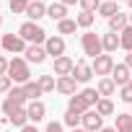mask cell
Wrapping results in <instances>:
<instances>
[{
  "instance_id": "39",
  "label": "cell",
  "mask_w": 132,
  "mask_h": 132,
  "mask_svg": "<svg viewBox=\"0 0 132 132\" xmlns=\"http://www.w3.org/2000/svg\"><path fill=\"white\" fill-rule=\"evenodd\" d=\"M21 132H39V129H36V127H31V124H26V127H23Z\"/></svg>"
},
{
  "instance_id": "8",
  "label": "cell",
  "mask_w": 132,
  "mask_h": 132,
  "mask_svg": "<svg viewBox=\"0 0 132 132\" xmlns=\"http://www.w3.org/2000/svg\"><path fill=\"white\" fill-rule=\"evenodd\" d=\"M73 78H75L78 83H88V80L93 78V68H91L88 62L78 60V62H75V68H73Z\"/></svg>"
},
{
  "instance_id": "23",
  "label": "cell",
  "mask_w": 132,
  "mask_h": 132,
  "mask_svg": "<svg viewBox=\"0 0 132 132\" xmlns=\"http://www.w3.org/2000/svg\"><path fill=\"white\" fill-rule=\"evenodd\" d=\"M117 132H132V114H117Z\"/></svg>"
},
{
  "instance_id": "47",
  "label": "cell",
  "mask_w": 132,
  "mask_h": 132,
  "mask_svg": "<svg viewBox=\"0 0 132 132\" xmlns=\"http://www.w3.org/2000/svg\"><path fill=\"white\" fill-rule=\"evenodd\" d=\"M129 88H132V80H129Z\"/></svg>"
},
{
  "instance_id": "20",
  "label": "cell",
  "mask_w": 132,
  "mask_h": 132,
  "mask_svg": "<svg viewBox=\"0 0 132 132\" xmlns=\"http://www.w3.org/2000/svg\"><path fill=\"white\" fill-rule=\"evenodd\" d=\"M47 16H49L52 21L60 23V21H65V16H68V8H65L62 3H52V5L47 8Z\"/></svg>"
},
{
  "instance_id": "45",
  "label": "cell",
  "mask_w": 132,
  "mask_h": 132,
  "mask_svg": "<svg viewBox=\"0 0 132 132\" xmlns=\"http://www.w3.org/2000/svg\"><path fill=\"white\" fill-rule=\"evenodd\" d=\"M0 26H3V18H0Z\"/></svg>"
},
{
  "instance_id": "32",
  "label": "cell",
  "mask_w": 132,
  "mask_h": 132,
  "mask_svg": "<svg viewBox=\"0 0 132 132\" xmlns=\"http://www.w3.org/2000/svg\"><path fill=\"white\" fill-rule=\"evenodd\" d=\"M65 124H68V127H73V129H78V127H80V114L65 111Z\"/></svg>"
},
{
  "instance_id": "35",
  "label": "cell",
  "mask_w": 132,
  "mask_h": 132,
  "mask_svg": "<svg viewBox=\"0 0 132 132\" xmlns=\"http://www.w3.org/2000/svg\"><path fill=\"white\" fill-rule=\"evenodd\" d=\"M119 98H122V101H127V104H132V88H129V86H124V88H122V93H119Z\"/></svg>"
},
{
  "instance_id": "43",
  "label": "cell",
  "mask_w": 132,
  "mask_h": 132,
  "mask_svg": "<svg viewBox=\"0 0 132 132\" xmlns=\"http://www.w3.org/2000/svg\"><path fill=\"white\" fill-rule=\"evenodd\" d=\"M127 5H129V8H132V0H127Z\"/></svg>"
},
{
  "instance_id": "38",
  "label": "cell",
  "mask_w": 132,
  "mask_h": 132,
  "mask_svg": "<svg viewBox=\"0 0 132 132\" xmlns=\"http://www.w3.org/2000/svg\"><path fill=\"white\" fill-rule=\"evenodd\" d=\"M124 65H127V68H129V70H132V52H129V54H127V60H124Z\"/></svg>"
},
{
  "instance_id": "33",
  "label": "cell",
  "mask_w": 132,
  "mask_h": 132,
  "mask_svg": "<svg viewBox=\"0 0 132 132\" xmlns=\"http://www.w3.org/2000/svg\"><path fill=\"white\" fill-rule=\"evenodd\" d=\"M98 5H101V0H80V8H83V11H88V13L98 11Z\"/></svg>"
},
{
  "instance_id": "5",
  "label": "cell",
  "mask_w": 132,
  "mask_h": 132,
  "mask_svg": "<svg viewBox=\"0 0 132 132\" xmlns=\"http://www.w3.org/2000/svg\"><path fill=\"white\" fill-rule=\"evenodd\" d=\"M0 42H3V49L5 52H16V54L18 52H26V39L21 34H5Z\"/></svg>"
},
{
  "instance_id": "21",
  "label": "cell",
  "mask_w": 132,
  "mask_h": 132,
  "mask_svg": "<svg viewBox=\"0 0 132 132\" xmlns=\"http://www.w3.org/2000/svg\"><path fill=\"white\" fill-rule=\"evenodd\" d=\"M117 13H119L117 0H104V3L98 5V16H104V18H111V16H117Z\"/></svg>"
},
{
  "instance_id": "30",
  "label": "cell",
  "mask_w": 132,
  "mask_h": 132,
  "mask_svg": "<svg viewBox=\"0 0 132 132\" xmlns=\"http://www.w3.org/2000/svg\"><path fill=\"white\" fill-rule=\"evenodd\" d=\"M80 96L88 101V106H96V104H98V98H101L96 88H83V91H80Z\"/></svg>"
},
{
  "instance_id": "26",
  "label": "cell",
  "mask_w": 132,
  "mask_h": 132,
  "mask_svg": "<svg viewBox=\"0 0 132 132\" xmlns=\"http://www.w3.org/2000/svg\"><path fill=\"white\" fill-rule=\"evenodd\" d=\"M75 21H78V26H80V29H91V26H93V21H96V16H93V13H88V11H80Z\"/></svg>"
},
{
  "instance_id": "11",
  "label": "cell",
  "mask_w": 132,
  "mask_h": 132,
  "mask_svg": "<svg viewBox=\"0 0 132 132\" xmlns=\"http://www.w3.org/2000/svg\"><path fill=\"white\" fill-rule=\"evenodd\" d=\"M111 80H114L119 88L129 86V80H132V75H129V68H127V65H114V70H111Z\"/></svg>"
},
{
  "instance_id": "28",
  "label": "cell",
  "mask_w": 132,
  "mask_h": 132,
  "mask_svg": "<svg viewBox=\"0 0 132 132\" xmlns=\"http://www.w3.org/2000/svg\"><path fill=\"white\" fill-rule=\"evenodd\" d=\"M119 44H122V49L132 52V26H127V29L119 34Z\"/></svg>"
},
{
  "instance_id": "34",
  "label": "cell",
  "mask_w": 132,
  "mask_h": 132,
  "mask_svg": "<svg viewBox=\"0 0 132 132\" xmlns=\"http://www.w3.org/2000/svg\"><path fill=\"white\" fill-rule=\"evenodd\" d=\"M11 83H13V80H11L8 75H0V93H8V91H11Z\"/></svg>"
},
{
  "instance_id": "2",
  "label": "cell",
  "mask_w": 132,
  "mask_h": 132,
  "mask_svg": "<svg viewBox=\"0 0 132 132\" xmlns=\"http://www.w3.org/2000/svg\"><path fill=\"white\" fill-rule=\"evenodd\" d=\"M26 91L23 88H13L8 96H5V101H3V114L5 117H11L13 111H18V109H26Z\"/></svg>"
},
{
  "instance_id": "29",
  "label": "cell",
  "mask_w": 132,
  "mask_h": 132,
  "mask_svg": "<svg viewBox=\"0 0 132 132\" xmlns=\"http://www.w3.org/2000/svg\"><path fill=\"white\" fill-rule=\"evenodd\" d=\"M75 29H78V21H70V18H65V21L57 23V31L60 34H75Z\"/></svg>"
},
{
  "instance_id": "13",
  "label": "cell",
  "mask_w": 132,
  "mask_h": 132,
  "mask_svg": "<svg viewBox=\"0 0 132 132\" xmlns=\"http://www.w3.org/2000/svg\"><path fill=\"white\" fill-rule=\"evenodd\" d=\"M26 60L29 62H34V65H42L44 60H47V49L44 47H39V44H31V47H26Z\"/></svg>"
},
{
  "instance_id": "7",
  "label": "cell",
  "mask_w": 132,
  "mask_h": 132,
  "mask_svg": "<svg viewBox=\"0 0 132 132\" xmlns=\"http://www.w3.org/2000/svg\"><path fill=\"white\" fill-rule=\"evenodd\" d=\"M101 122H104V117L96 111V109H88L83 117H80V124H83V129H88V132H96V129H104L101 127Z\"/></svg>"
},
{
  "instance_id": "36",
  "label": "cell",
  "mask_w": 132,
  "mask_h": 132,
  "mask_svg": "<svg viewBox=\"0 0 132 132\" xmlns=\"http://www.w3.org/2000/svg\"><path fill=\"white\" fill-rule=\"evenodd\" d=\"M8 65H11V60H5L0 54V75H8Z\"/></svg>"
},
{
  "instance_id": "1",
  "label": "cell",
  "mask_w": 132,
  "mask_h": 132,
  "mask_svg": "<svg viewBox=\"0 0 132 132\" xmlns=\"http://www.w3.org/2000/svg\"><path fill=\"white\" fill-rule=\"evenodd\" d=\"M8 78L13 80V83H29L31 80V70H29V62L26 60H21V57H13L11 60V65H8Z\"/></svg>"
},
{
  "instance_id": "40",
  "label": "cell",
  "mask_w": 132,
  "mask_h": 132,
  "mask_svg": "<svg viewBox=\"0 0 132 132\" xmlns=\"http://www.w3.org/2000/svg\"><path fill=\"white\" fill-rule=\"evenodd\" d=\"M62 5H73V3H80V0H60Z\"/></svg>"
},
{
  "instance_id": "44",
  "label": "cell",
  "mask_w": 132,
  "mask_h": 132,
  "mask_svg": "<svg viewBox=\"0 0 132 132\" xmlns=\"http://www.w3.org/2000/svg\"><path fill=\"white\" fill-rule=\"evenodd\" d=\"M129 26H132V13H129Z\"/></svg>"
},
{
  "instance_id": "15",
  "label": "cell",
  "mask_w": 132,
  "mask_h": 132,
  "mask_svg": "<svg viewBox=\"0 0 132 132\" xmlns=\"http://www.w3.org/2000/svg\"><path fill=\"white\" fill-rule=\"evenodd\" d=\"M127 26H129V16H127V13H117V16L109 18V29H111L114 34H122Z\"/></svg>"
},
{
  "instance_id": "3",
  "label": "cell",
  "mask_w": 132,
  "mask_h": 132,
  "mask_svg": "<svg viewBox=\"0 0 132 132\" xmlns=\"http://www.w3.org/2000/svg\"><path fill=\"white\" fill-rule=\"evenodd\" d=\"M18 34H21L26 42H31V44H44V42H47V31H44L39 23H34V21H26V23H21Z\"/></svg>"
},
{
  "instance_id": "19",
  "label": "cell",
  "mask_w": 132,
  "mask_h": 132,
  "mask_svg": "<svg viewBox=\"0 0 132 132\" xmlns=\"http://www.w3.org/2000/svg\"><path fill=\"white\" fill-rule=\"evenodd\" d=\"M96 91H98V96H101V98H109V96L117 91V83H114L111 78H101V80H98V86H96Z\"/></svg>"
},
{
  "instance_id": "6",
  "label": "cell",
  "mask_w": 132,
  "mask_h": 132,
  "mask_svg": "<svg viewBox=\"0 0 132 132\" xmlns=\"http://www.w3.org/2000/svg\"><path fill=\"white\" fill-rule=\"evenodd\" d=\"M93 75H111V70H114V60H111V54H98L96 60H93Z\"/></svg>"
},
{
  "instance_id": "24",
  "label": "cell",
  "mask_w": 132,
  "mask_h": 132,
  "mask_svg": "<svg viewBox=\"0 0 132 132\" xmlns=\"http://www.w3.org/2000/svg\"><path fill=\"white\" fill-rule=\"evenodd\" d=\"M23 91H26V98H31V101H39V96L44 93V91L39 88V83H34V80H29V83L23 86Z\"/></svg>"
},
{
  "instance_id": "4",
  "label": "cell",
  "mask_w": 132,
  "mask_h": 132,
  "mask_svg": "<svg viewBox=\"0 0 132 132\" xmlns=\"http://www.w3.org/2000/svg\"><path fill=\"white\" fill-rule=\"evenodd\" d=\"M80 47H83V52L88 54V57H98V54H104V44H101V36H96L93 31H88V34H83L80 36Z\"/></svg>"
},
{
  "instance_id": "37",
  "label": "cell",
  "mask_w": 132,
  "mask_h": 132,
  "mask_svg": "<svg viewBox=\"0 0 132 132\" xmlns=\"http://www.w3.org/2000/svg\"><path fill=\"white\" fill-rule=\"evenodd\" d=\"M44 132H65V129H62V124H60V122H49Z\"/></svg>"
},
{
  "instance_id": "27",
  "label": "cell",
  "mask_w": 132,
  "mask_h": 132,
  "mask_svg": "<svg viewBox=\"0 0 132 132\" xmlns=\"http://www.w3.org/2000/svg\"><path fill=\"white\" fill-rule=\"evenodd\" d=\"M36 83H39V88H42L44 93H47V91H54V88H57V80H54L52 75H39V80H36Z\"/></svg>"
},
{
  "instance_id": "9",
  "label": "cell",
  "mask_w": 132,
  "mask_h": 132,
  "mask_svg": "<svg viewBox=\"0 0 132 132\" xmlns=\"http://www.w3.org/2000/svg\"><path fill=\"white\" fill-rule=\"evenodd\" d=\"M44 49H47V54H52V57L57 60V57L65 54V39H62V36H49V39L44 42Z\"/></svg>"
},
{
  "instance_id": "16",
  "label": "cell",
  "mask_w": 132,
  "mask_h": 132,
  "mask_svg": "<svg viewBox=\"0 0 132 132\" xmlns=\"http://www.w3.org/2000/svg\"><path fill=\"white\" fill-rule=\"evenodd\" d=\"M26 111H29V119L36 124V122H42V119H44V114H47V106H44L42 101H31V104L26 106Z\"/></svg>"
},
{
  "instance_id": "10",
  "label": "cell",
  "mask_w": 132,
  "mask_h": 132,
  "mask_svg": "<svg viewBox=\"0 0 132 132\" xmlns=\"http://www.w3.org/2000/svg\"><path fill=\"white\" fill-rule=\"evenodd\" d=\"M73 68H75V62H73L68 54H62V57H57V60H54V75H60V78L73 75Z\"/></svg>"
},
{
  "instance_id": "51",
  "label": "cell",
  "mask_w": 132,
  "mask_h": 132,
  "mask_svg": "<svg viewBox=\"0 0 132 132\" xmlns=\"http://www.w3.org/2000/svg\"><path fill=\"white\" fill-rule=\"evenodd\" d=\"M0 132H3V129H0Z\"/></svg>"
},
{
  "instance_id": "14",
  "label": "cell",
  "mask_w": 132,
  "mask_h": 132,
  "mask_svg": "<svg viewBox=\"0 0 132 132\" xmlns=\"http://www.w3.org/2000/svg\"><path fill=\"white\" fill-rule=\"evenodd\" d=\"M88 109H91V106H88V101H86V98H83L80 93L70 96V104H68V111H73V114H80V117H83V114H86Z\"/></svg>"
},
{
  "instance_id": "42",
  "label": "cell",
  "mask_w": 132,
  "mask_h": 132,
  "mask_svg": "<svg viewBox=\"0 0 132 132\" xmlns=\"http://www.w3.org/2000/svg\"><path fill=\"white\" fill-rule=\"evenodd\" d=\"M73 132H88V129H83V127H78V129H73Z\"/></svg>"
},
{
  "instance_id": "46",
  "label": "cell",
  "mask_w": 132,
  "mask_h": 132,
  "mask_svg": "<svg viewBox=\"0 0 132 132\" xmlns=\"http://www.w3.org/2000/svg\"><path fill=\"white\" fill-rule=\"evenodd\" d=\"M0 49H3V42H0Z\"/></svg>"
},
{
  "instance_id": "48",
  "label": "cell",
  "mask_w": 132,
  "mask_h": 132,
  "mask_svg": "<svg viewBox=\"0 0 132 132\" xmlns=\"http://www.w3.org/2000/svg\"><path fill=\"white\" fill-rule=\"evenodd\" d=\"M31 3H36V0H31Z\"/></svg>"
},
{
  "instance_id": "12",
  "label": "cell",
  "mask_w": 132,
  "mask_h": 132,
  "mask_svg": "<svg viewBox=\"0 0 132 132\" xmlns=\"http://www.w3.org/2000/svg\"><path fill=\"white\" fill-rule=\"evenodd\" d=\"M75 88H78V80L73 75H65V78H57V91L62 96H75Z\"/></svg>"
},
{
  "instance_id": "31",
  "label": "cell",
  "mask_w": 132,
  "mask_h": 132,
  "mask_svg": "<svg viewBox=\"0 0 132 132\" xmlns=\"http://www.w3.org/2000/svg\"><path fill=\"white\" fill-rule=\"evenodd\" d=\"M29 5H31V0H11V11L13 13H26Z\"/></svg>"
},
{
  "instance_id": "22",
  "label": "cell",
  "mask_w": 132,
  "mask_h": 132,
  "mask_svg": "<svg viewBox=\"0 0 132 132\" xmlns=\"http://www.w3.org/2000/svg\"><path fill=\"white\" fill-rule=\"evenodd\" d=\"M8 122H13V127H26V122H29V111L26 109H18V111H13L11 117H8Z\"/></svg>"
},
{
  "instance_id": "49",
  "label": "cell",
  "mask_w": 132,
  "mask_h": 132,
  "mask_svg": "<svg viewBox=\"0 0 132 132\" xmlns=\"http://www.w3.org/2000/svg\"><path fill=\"white\" fill-rule=\"evenodd\" d=\"M117 3H119V0H117ZM124 3H127V0H124Z\"/></svg>"
},
{
  "instance_id": "25",
  "label": "cell",
  "mask_w": 132,
  "mask_h": 132,
  "mask_svg": "<svg viewBox=\"0 0 132 132\" xmlns=\"http://www.w3.org/2000/svg\"><path fill=\"white\" fill-rule=\"evenodd\" d=\"M96 111H98L101 117H109V114H114V101H111V98H98V104H96Z\"/></svg>"
},
{
  "instance_id": "17",
  "label": "cell",
  "mask_w": 132,
  "mask_h": 132,
  "mask_svg": "<svg viewBox=\"0 0 132 132\" xmlns=\"http://www.w3.org/2000/svg\"><path fill=\"white\" fill-rule=\"evenodd\" d=\"M101 44H104V54H111V52H117V47H122L119 44V34H114V31L104 34L101 36Z\"/></svg>"
},
{
  "instance_id": "50",
  "label": "cell",
  "mask_w": 132,
  "mask_h": 132,
  "mask_svg": "<svg viewBox=\"0 0 132 132\" xmlns=\"http://www.w3.org/2000/svg\"><path fill=\"white\" fill-rule=\"evenodd\" d=\"M101 3H104V0H101Z\"/></svg>"
},
{
  "instance_id": "18",
  "label": "cell",
  "mask_w": 132,
  "mask_h": 132,
  "mask_svg": "<svg viewBox=\"0 0 132 132\" xmlns=\"http://www.w3.org/2000/svg\"><path fill=\"white\" fill-rule=\"evenodd\" d=\"M26 16H29V18H31V21L36 23V21H39L42 16H47V5L42 3V0H36V3H31V5L26 8Z\"/></svg>"
},
{
  "instance_id": "41",
  "label": "cell",
  "mask_w": 132,
  "mask_h": 132,
  "mask_svg": "<svg viewBox=\"0 0 132 132\" xmlns=\"http://www.w3.org/2000/svg\"><path fill=\"white\" fill-rule=\"evenodd\" d=\"M98 132H117L114 127H104V129H98Z\"/></svg>"
}]
</instances>
